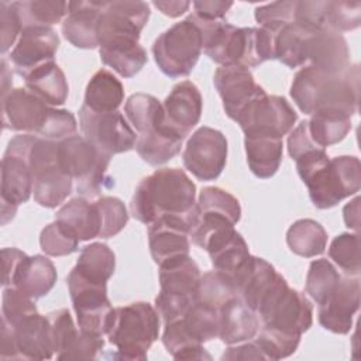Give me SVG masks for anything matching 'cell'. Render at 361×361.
Wrapping results in <instances>:
<instances>
[{
	"label": "cell",
	"mask_w": 361,
	"mask_h": 361,
	"mask_svg": "<svg viewBox=\"0 0 361 361\" xmlns=\"http://www.w3.org/2000/svg\"><path fill=\"white\" fill-rule=\"evenodd\" d=\"M196 204V186L185 171L161 168L137 185L130 212L134 219L147 226L159 217L176 216L189 221L192 228Z\"/></svg>",
	"instance_id": "6da1fadb"
},
{
	"label": "cell",
	"mask_w": 361,
	"mask_h": 361,
	"mask_svg": "<svg viewBox=\"0 0 361 361\" xmlns=\"http://www.w3.org/2000/svg\"><path fill=\"white\" fill-rule=\"evenodd\" d=\"M295 162L300 179L307 186L310 200L317 209H330L360 190L361 165L357 157L340 155L330 159L324 148H317L303 154Z\"/></svg>",
	"instance_id": "7a4b0ae2"
},
{
	"label": "cell",
	"mask_w": 361,
	"mask_h": 361,
	"mask_svg": "<svg viewBox=\"0 0 361 361\" xmlns=\"http://www.w3.org/2000/svg\"><path fill=\"white\" fill-rule=\"evenodd\" d=\"M360 69L348 66L341 73H326L309 65L296 72L290 96L300 111L313 114L320 110H336L350 117L358 110Z\"/></svg>",
	"instance_id": "3957f363"
},
{
	"label": "cell",
	"mask_w": 361,
	"mask_h": 361,
	"mask_svg": "<svg viewBox=\"0 0 361 361\" xmlns=\"http://www.w3.org/2000/svg\"><path fill=\"white\" fill-rule=\"evenodd\" d=\"M3 128L37 134L41 138L62 141L75 135L78 123L65 109H55L28 89L17 87L1 96Z\"/></svg>",
	"instance_id": "277c9868"
},
{
	"label": "cell",
	"mask_w": 361,
	"mask_h": 361,
	"mask_svg": "<svg viewBox=\"0 0 361 361\" xmlns=\"http://www.w3.org/2000/svg\"><path fill=\"white\" fill-rule=\"evenodd\" d=\"M124 113L138 133L135 149L144 162L158 166L179 154L183 138L166 124L162 103L155 96L131 94L124 104Z\"/></svg>",
	"instance_id": "5b68a950"
},
{
	"label": "cell",
	"mask_w": 361,
	"mask_h": 361,
	"mask_svg": "<svg viewBox=\"0 0 361 361\" xmlns=\"http://www.w3.org/2000/svg\"><path fill=\"white\" fill-rule=\"evenodd\" d=\"M159 333V313L147 302H134L114 307L107 331L109 341L116 347L113 358L147 360V353Z\"/></svg>",
	"instance_id": "8992f818"
},
{
	"label": "cell",
	"mask_w": 361,
	"mask_h": 361,
	"mask_svg": "<svg viewBox=\"0 0 361 361\" xmlns=\"http://www.w3.org/2000/svg\"><path fill=\"white\" fill-rule=\"evenodd\" d=\"M34 200L42 207H56L72 192V176L63 168L59 141L34 137L30 154Z\"/></svg>",
	"instance_id": "52a82bcc"
},
{
	"label": "cell",
	"mask_w": 361,
	"mask_h": 361,
	"mask_svg": "<svg viewBox=\"0 0 361 361\" xmlns=\"http://www.w3.org/2000/svg\"><path fill=\"white\" fill-rule=\"evenodd\" d=\"M203 51L200 28L192 14L164 31L152 45V55L159 71L169 78L188 76Z\"/></svg>",
	"instance_id": "ba28073f"
},
{
	"label": "cell",
	"mask_w": 361,
	"mask_h": 361,
	"mask_svg": "<svg viewBox=\"0 0 361 361\" xmlns=\"http://www.w3.org/2000/svg\"><path fill=\"white\" fill-rule=\"evenodd\" d=\"M59 155L82 197H96L104 188L111 186V179L107 176L111 157L102 152L83 135L75 134L59 141Z\"/></svg>",
	"instance_id": "9c48e42d"
},
{
	"label": "cell",
	"mask_w": 361,
	"mask_h": 361,
	"mask_svg": "<svg viewBox=\"0 0 361 361\" xmlns=\"http://www.w3.org/2000/svg\"><path fill=\"white\" fill-rule=\"evenodd\" d=\"M257 314L262 326L299 336L307 331L313 323V307L309 299L302 292L289 288L286 279L279 274L261 299Z\"/></svg>",
	"instance_id": "30bf717a"
},
{
	"label": "cell",
	"mask_w": 361,
	"mask_h": 361,
	"mask_svg": "<svg viewBox=\"0 0 361 361\" xmlns=\"http://www.w3.org/2000/svg\"><path fill=\"white\" fill-rule=\"evenodd\" d=\"M200 276L197 264L189 255L159 265L161 289L155 309L165 323L183 317L193 306Z\"/></svg>",
	"instance_id": "8fae6325"
},
{
	"label": "cell",
	"mask_w": 361,
	"mask_h": 361,
	"mask_svg": "<svg viewBox=\"0 0 361 361\" xmlns=\"http://www.w3.org/2000/svg\"><path fill=\"white\" fill-rule=\"evenodd\" d=\"M34 134H18L8 141L1 159V224L10 221L17 207L25 203L32 193V172L28 154Z\"/></svg>",
	"instance_id": "7c38bea8"
},
{
	"label": "cell",
	"mask_w": 361,
	"mask_h": 361,
	"mask_svg": "<svg viewBox=\"0 0 361 361\" xmlns=\"http://www.w3.org/2000/svg\"><path fill=\"white\" fill-rule=\"evenodd\" d=\"M66 282L79 330L96 337L107 334L114 313L107 298V283L90 281L75 268L69 272Z\"/></svg>",
	"instance_id": "4fadbf2b"
},
{
	"label": "cell",
	"mask_w": 361,
	"mask_h": 361,
	"mask_svg": "<svg viewBox=\"0 0 361 361\" xmlns=\"http://www.w3.org/2000/svg\"><path fill=\"white\" fill-rule=\"evenodd\" d=\"M240 217L241 206L237 197L216 186L204 188L196 204V217L190 228V238L193 244L204 250L210 240L234 230Z\"/></svg>",
	"instance_id": "5bb4252c"
},
{
	"label": "cell",
	"mask_w": 361,
	"mask_h": 361,
	"mask_svg": "<svg viewBox=\"0 0 361 361\" xmlns=\"http://www.w3.org/2000/svg\"><path fill=\"white\" fill-rule=\"evenodd\" d=\"M148 18L149 6L145 1H103L97 23L99 48L138 42Z\"/></svg>",
	"instance_id": "9a60e30c"
},
{
	"label": "cell",
	"mask_w": 361,
	"mask_h": 361,
	"mask_svg": "<svg viewBox=\"0 0 361 361\" xmlns=\"http://www.w3.org/2000/svg\"><path fill=\"white\" fill-rule=\"evenodd\" d=\"M79 127L83 137L109 157L133 149L138 137L118 110L97 113L82 104Z\"/></svg>",
	"instance_id": "2e32d148"
},
{
	"label": "cell",
	"mask_w": 361,
	"mask_h": 361,
	"mask_svg": "<svg viewBox=\"0 0 361 361\" xmlns=\"http://www.w3.org/2000/svg\"><path fill=\"white\" fill-rule=\"evenodd\" d=\"M185 168L199 180H214L227 162V140L212 127L197 128L186 142L183 155Z\"/></svg>",
	"instance_id": "e0dca14e"
},
{
	"label": "cell",
	"mask_w": 361,
	"mask_h": 361,
	"mask_svg": "<svg viewBox=\"0 0 361 361\" xmlns=\"http://www.w3.org/2000/svg\"><path fill=\"white\" fill-rule=\"evenodd\" d=\"M296 120L298 114L285 97L264 92L245 107L235 123L244 134L265 133L282 138L293 128Z\"/></svg>",
	"instance_id": "ac0fdd59"
},
{
	"label": "cell",
	"mask_w": 361,
	"mask_h": 361,
	"mask_svg": "<svg viewBox=\"0 0 361 361\" xmlns=\"http://www.w3.org/2000/svg\"><path fill=\"white\" fill-rule=\"evenodd\" d=\"M58 48L59 37L52 27H25L10 52V61L16 73L25 78L32 71L54 62Z\"/></svg>",
	"instance_id": "d6986e66"
},
{
	"label": "cell",
	"mask_w": 361,
	"mask_h": 361,
	"mask_svg": "<svg viewBox=\"0 0 361 361\" xmlns=\"http://www.w3.org/2000/svg\"><path fill=\"white\" fill-rule=\"evenodd\" d=\"M214 87L221 97L226 114L237 121L245 107L265 90L255 83L248 68L240 65H224L216 69Z\"/></svg>",
	"instance_id": "ffe728a7"
},
{
	"label": "cell",
	"mask_w": 361,
	"mask_h": 361,
	"mask_svg": "<svg viewBox=\"0 0 361 361\" xmlns=\"http://www.w3.org/2000/svg\"><path fill=\"white\" fill-rule=\"evenodd\" d=\"M360 278L341 276L333 293L319 305V323L323 329L347 334L353 327V317L360 307Z\"/></svg>",
	"instance_id": "44dd1931"
},
{
	"label": "cell",
	"mask_w": 361,
	"mask_h": 361,
	"mask_svg": "<svg viewBox=\"0 0 361 361\" xmlns=\"http://www.w3.org/2000/svg\"><path fill=\"white\" fill-rule=\"evenodd\" d=\"M190 224L182 217L164 216L148 227L149 252L155 264L188 257L190 248Z\"/></svg>",
	"instance_id": "7402d4cb"
},
{
	"label": "cell",
	"mask_w": 361,
	"mask_h": 361,
	"mask_svg": "<svg viewBox=\"0 0 361 361\" xmlns=\"http://www.w3.org/2000/svg\"><path fill=\"white\" fill-rule=\"evenodd\" d=\"M162 107L166 124L185 140L200 120L203 107L202 94L195 83L183 80L172 87Z\"/></svg>",
	"instance_id": "603a6c76"
},
{
	"label": "cell",
	"mask_w": 361,
	"mask_h": 361,
	"mask_svg": "<svg viewBox=\"0 0 361 361\" xmlns=\"http://www.w3.org/2000/svg\"><path fill=\"white\" fill-rule=\"evenodd\" d=\"M310 65L326 73H341L350 66V49L341 32L324 28L312 32L306 44Z\"/></svg>",
	"instance_id": "cb8c5ba5"
},
{
	"label": "cell",
	"mask_w": 361,
	"mask_h": 361,
	"mask_svg": "<svg viewBox=\"0 0 361 361\" xmlns=\"http://www.w3.org/2000/svg\"><path fill=\"white\" fill-rule=\"evenodd\" d=\"M18 360H49L55 350L51 323L47 316L34 313L14 326H10Z\"/></svg>",
	"instance_id": "d4e9b609"
},
{
	"label": "cell",
	"mask_w": 361,
	"mask_h": 361,
	"mask_svg": "<svg viewBox=\"0 0 361 361\" xmlns=\"http://www.w3.org/2000/svg\"><path fill=\"white\" fill-rule=\"evenodd\" d=\"M103 1H69L62 21L63 37L76 48L93 49L97 42V23Z\"/></svg>",
	"instance_id": "484cf974"
},
{
	"label": "cell",
	"mask_w": 361,
	"mask_h": 361,
	"mask_svg": "<svg viewBox=\"0 0 361 361\" xmlns=\"http://www.w3.org/2000/svg\"><path fill=\"white\" fill-rule=\"evenodd\" d=\"M278 272L264 258L250 255L245 264L231 278L235 296L257 313V307L274 283Z\"/></svg>",
	"instance_id": "4316f807"
},
{
	"label": "cell",
	"mask_w": 361,
	"mask_h": 361,
	"mask_svg": "<svg viewBox=\"0 0 361 361\" xmlns=\"http://www.w3.org/2000/svg\"><path fill=\"white\" fill-rule=\"evenodd\" d=\"M259 330L258 314L240 298H233L220 307L219 338L228 344H238L251 340Z\"/></svg>",
	"instance_id": "83f0119b"
},
{
	"label": "cell",
	"mask_w": 361,
	"mask_h": 361,
	"mask_svg": "<svg viewBox=\"0 0 361 361\" xmlns=\"http://www.w3.org/2000/svg\"><path fill=\"white\" fill-rule=\"evenodd\" d=\"M247 164L259 179L272 178L281 165L283 142L281 137L265 133H248L244 138Z\"/></svg>",
	"instance_id": "f1b7e54d"
},
{
	"label": "cell",
	"mask_w": 361,
	"mask_h": 361,
	"mask_svg": "<svg viewBox=\"0 0 361 361\" xmlns=\"http://www.w3.org/2000/svg\"><path fill=\"white\" fill-rule=\"evenodd\" d=\"M56 268L45 255L25 257L20 264L13 285L31 299L45 296L56 282Z\"/></svg>",
	"instance_id": "f546056e"
},
{
	"label": "cell",
	"mask_w": 361,
	"mask_h": 361,
	"mask_svg": "<svg viewBox=\"0 0 361 361\" xmlns=\"http://www.w3.org/2000/svg\"><path fill=\"white\" fill-rule=\"evenodd\" d=\"M204 250L209 252L214 269L230 279L251 255L244 237L235 228L210 240Z\"/></svg>",
	"instance_id": "4dcf8cb0"
},
{
	"label": "cell",
	"mask_w": 361,
	"mask_h": 361,
	"mask_svg": "<svg viewBox=\"0 0 361 361\" xmlns=\"http://www.w3.org/2000/svg\"><path fill=\"white\" fill-rule=\"evenodd\" d=\"M55 220L71 230L80 241L99 237L100 220L94 203L86 197H75L65 203L55 216Z\"/></svg>",
	"instance_id": "1f68e13d"
},
{
	"label": "cell",
	"mask_w": 361,
	"mask_h": 361,
	"mask_svg": "<svg viewBox=\"0 0 361 361\" xmlns=\"http://www.w3.org/2000/svg\"><path fill=\"white\" fill-rule=\"evenodd\" d=\"M25 89L49 106H62L68 99L69 86L62 69L49 62L24 78Z\"/></svg>",
	"instance_id": "d6a6232c"
},
{
	"label": "cell",
	"mask_w": 361,
	"mask_h": 361,
	"mask_svg": "<svg viewBox=\"0 0 361 361\" xmlns=\"http://www.w3.org/2000/svg\"><path fill=\"white\" fill-rule=\"evenodd\" d=\"M124 102L121 82L107 69L97 71L87 82L83 106L97 113L117 111Z\"/></svg>",
	"instance_id": "836d02e7"
},
{
	"label": "cell",
	"mask_w": 361,
	"mask_h": 361,
	"mask_svg": "<svg viewBox=\"0 0 361 361\" xmlns=\"http://www.w3.org/2000/svg\"><path fill=\"white\" fill-rule=\"evenodd\" d=\"M307 128L312 140L326 148L345 138L351 130V117L336 110H320L310 114Z\"/></svg>",
	"instance_id": "e575fe53"
},
{
	"label": "cell",
	"mask_w": 361,
	"mask_h": 361,
	"mask_svg": "<svg viewBox=\"0 0 361 361\" xmlns=\"http://www.w3.org/2000/svg\"><path fill=\"white\" fill-rule=\"evenodd\" d=\"M286 243L296 255L312 258L320 255L327 244L324 227L312 219L296 220L286 231Z\"/></svg>",
	"instance_id": "d590c367"
},
{
	"label": "cell",
	"mask_w": 361,
	"mask_h": 361,
	"mask_svg": "<svg viewBox=\"0 0 361 361\" xmlns=\"http://www.w3.org/2000/svg\"><path fill=\"white\" fill-rule=\"evenodd\" d=\"M162 343L175 360H212L203 344L188 331L182 317L165 323Z\"/></svg>",
	"instance_id": "8d00e7d4"
},
{
	"label": "cell",
	"mask_w": 361,
	"mask_h": 361,
	"mask_svg": "<svg viewBox=\"0 0 361 361\" xmlns=\"http://www.w3.org/2000/svg\"><path fill=\"white\" fill-rule=\"evenodd\" d=\"M73 268L90 281L107 283L114 274L116 257L106 244L92 243L80 251Z\"/></svg>",
	"instance_id": "74e56055"
},
{
	"label": "cell",
	"mask_w": 361,
	"mask_h": 361,
	"mask_svg": "<svg viewBox=\"0 0 361 361\" xmlns=\"http://www.w3.org/2000/svg\"><path fill=\"white\" fill-rule=\"evenodd\" d=\"M21 27H51L68 14V3L56 0L13 1Z\"/></svg>",
	"instance_id": "f35d334b"
},
{
	"label": "cell",
	"mask_w": 361,
	"mask_h": 361,
	"mask_svg": "<svg viewBox=\"0 0 361 361\" xmlns=\"http://www.w3.org/2000/svg\"><path fill=\"white\" fill-rule=\"evenodd\" d=\"M310 34V31L296 23L283 25L276 34V59L288 68H298L303 65L307 61L306 44Z\"/></svg>",
	"instance_id": "ab89813d"
},
{
	"label": "cell",
	"mask_w": 361,
	"mask_h": 361,
	"mask_svg": "<svg viewBox=\"0 0 361 361\" xmlns=\"http://www.w3.org/2000/svg\"><path fill=\"white\" fill-rule=\"evenodd\" d=\"M100 59L123 78L135 76L147 63V51L140 42L99 48Z\"/></svg>",
	"instance_id": "60d3db41"
},
{
	"label": "cell",
	"mask_w": 361,
	"mask_h": 361,
	"mask_svg": "<svg viewBox=\"0 0 361 361\" xmlns=\"http://www.w3.org/2000/svg\"><path fill=\"white\" fill-rule=\"evenodd\" d=\"M182 319L188 331L199 343L203 344L219 337L220 309L196 300Z\"/></svg>",
	"instance_id": "b9f144b4"
},
{
	"label": "cell",
	"mask_w": 361,
	"mask_h": 361,
	"mask_svg": "<svg viewBox=\"0 0 361 361\" xmlns=\"http://www.w3.org/2000/svg\"><path fill=\"white\" fill-rule=\"evenodd\" d=\"M340 278L341 275L329 259H314L307 271L306 293H309L317 305H322L333 293Z\"/></svg>",
	"instance_id": "7bdbcfd3"
},
{
	"label": "cell",
	"mask_w": 361,
	"mask_h": 361,
	"mask_svg": "<svg viewBox=\"0 0 361 361\" xmlns=\"http://www.w3.org/2000/svg\"><path fill=\"white\" fill-rule=\"evenodd\" d=\"M257 334L255 344L259 347L267 360L286 358L296 351L300 343L299 334L286 333L269 326H262Z\"/></svg>",
	"instance_id": "ee69618b"
},
{
	"label": "cell",
	"mask_w": 361,
	"mask_h": 361,
	"mask_svg": "<svg viewBox=\"0 0 361 361\" xmlns=\"http://www.w3.org/2000/svg\"><path fill=\"white\" fill-rule=\"evenodd\" d=\"M235 298L233 281L219 271H210L200 276L196 300L220 309L226 302Z\"/></svg>",
	"instance_id": "f6af8a7d"
},
{
	"label": "cell",
	"mask_w": 361,
	"mask_h": 361,
	"mask_svg": "<svg viewBox=\"0 0 361 361\" xmlns=\"http://www.w3.org/2000/svg\"><path fill=\"white\" fill-rule=\"evenodd\" d=\"M329 257L347 275L358 276L361 271L360 259V238L358 234L343 233L337 235L329 248Z\"/></svg>",
	"instance_id": "bcb514c9"
},
{
	"label": "cell",
	"mask_w": 361,
	"mask_h": 361,
	"mask_svg": "<svg viewBox=\"0 0 361 361\" xmlns=\"http://www.w3.org/2000/svg\"><path fill=\"white\" fill-rule=\"evenodd\" d=\"M99 220H100V233L99 237L110 238L118 234L128 221V213L124 203L114 196H102L94 202Z\"/></svg>",
	"instance_id": "7dc6e473"
},
{
	"label": "cell",
	"mask_w": 361,
	"mask_h": 361,
	"mask_svg": "<svg viewBox=\"0 0 361 361\" xmlns=\"http://www.w3.org/2000/svg\"><path fill=\"white\" fill-rule=\"evenodd\" d=\"M79 241L80 240L71 230L56 220L45 226L39 235L41 250L51 257H63L75 252Z\"/></svg>",
	"instance_id": "c3c4849f"
},
{
	"label": "cell",
	"mask_w": 361,
	"mask_h": 361,
	"mask_svg": "<svg viewBox=\"0 0 361 361\" xmlns=\"http://www.w3.org/2000/svg\"><path fill=\"white\" fill-rule=\"evenodd\" d=\"M361 24L360 1H327L326 25L337 32L353 31Z\"/></svg>",
	"instance_id": "681fc988"
},
{
	"label": "cell",
	"mask_w": 361,
	"mask_h": 361,
	"mask_svg": "<svg viewBox=\"0 0 361 361\" xmlns=\"http://www.w3.org/2000/svg\"><path fill=\"white\" fill-rule=\"evenodd\" d=\"M1 313L3 322H6L8 326H14L23 319L38 312L34 299L14 286H6L1 299Z\"/></svg>",
	"instance_id": "f907efd6"
},
{
	"label": "cell",
	"mask_w": 361,
	"mask_h": 361,
	"mask_svg": "<svg viewBox=\"0 0 361 361\" xmlns=\"http://www.w3.org/2000/svg\"><path fill=\"white\" fill-rule=\"evenodd\" d=\"M296 1H275L255 8V20L259 27L279 31L283 25L295 21Z\"/></svg>",
	"instance_id": "816d5d0a"
},
{
	"label": "cell",
	"mask_w": 361,
	"mask_h": 361,
	"mask_svg": "<svg viewBox=\"0 0 361 361\" xmlns=\"http://www.w3.org/2000/svg\"><path fill=\"white\" fill-rule=\"evenodd\" d=\"M47 317L51 323L54 350L58 355L73 341V338L78 336L79 331L76 330L68 309H59V310L51 312L47 314Z\"/></svg>",
	"instance_id": "f5cc1de1"
},
{
	"label": "cell",
	"mask_w": 361,
	"mask_h": 361,
	"mask_svg": "<svg viewBox=\"0 0 361 361\" xmlns=\"http://www.w3.org/2000/svg\"><path fill=\"white\" fill-rule=\"evenodd\" d=\"M327 1H296L295 21L310 32L327 28L326 25Z\"/></svg>",
	"instance_id": "db71d44e"
},
{
	"label": "cell",
	"mask_w": 361,
	"mask_h": 361,
	"mask_svg": "<svg viewBox=\"0 0 361 361\" xmlns=\"http://www.w3.org/2000/svg\"><path fill=\"white\" fill-rule=\"evenodd\" d=\"M104 345L103 337L85 334L79 330L73 341L56 355L59 360H92L96 358Z\"/></svg>",
	"instance_id": "11a10c76"
},
{
	"label": "cell",
	"mask_w": 361,
	"mask_h": 361,
	"mask_svg": "<svg viewBox=\"0 0 361 361\" xmlns=\"http://www.w3.org/2000/svg\"><path fill=\"white\" fill-rule=\"evenodd\" d=\"M0 30H1V54H6L17 39V35L21 34L23 31L20 17L14 7V3L4 1V0L0 1Z\"/></svg>",
	"instance_id": "9f6ffc18"
},
{
	"label": "cell",
	"mask_w": 361,
	"mask_h": 361,
	"mask_svg": "<svg viewBox=\"0 0 361 361\" xmlns=\"http://www.w3.org/2000/svg\"><path fill=\"white\" fill-rule=\"evenodd\" d=\"M322 148L319 147L310 137L309 128H307V120H303L300 124H298L292 133L288 137V152L292 159H298L303 154ZM326 149V148H324Z\"/></svg>",
	"instance_id": "6f0895ef"
},
{
	"label": "cell",
	"mask_w": 361,
	"mask_h": 361,
	"mask_svg": "<svg viewBox=\"0 0 361 361\" xmlns=\"http://www.w3.org/2000/svg\"><path fill=\"white\" fill-rule=\"evenodd\" d=\"M27 257L25 252H23L18 248H3L1 250V264H3V286H11L16 272L23 262V259Z\"/></svg>",
	"instance_id": "680465c9"
},
{
	"label": "cell",
	"mask_w": 361,
	"mask_h": 361,
	"mask_svg": "<svg viewBox=\"0 0 361 361\" xmlns=\"http://www.w3.org/2000/svg\"><path fill=\"white\" fill-rule=\"evenodd\" d=\"M231 1H195L193 8L197 17L207 18V20H223L226 13L231 8Z\"/></svg>",
	"instance_id": "91938a15"
},
{
	"label": "cell",
	"mask_w": 361,
	"mask_h": 361,
	"mask_svg": "<svg viewBox=\"0 0 361 361\" xmlns=\"http://www.w3.org/2000/svg\"><path fill=\"white\" fill-rule=\"evenodd\" d=\"M221 360H267L259 347L254 343H245V344H237L235 347L227 348Z\"/></svg>",
	"instance_id": "94428289"
},
{
	"label": "cell",
	"mask_w": 361,
	"mask_h": 361,
	"mask_svg": "<svg viewBox=\"0 0 361 361\" xmlns=\"http://www.w3.org/2000/svg\"><path fill=\"white\" fill-rule=\"evenodd\" d=\"M152 4L168 17H179L190 7V3L186 0H158Z\"/></svg>",
	"instance_id": "6125c7cd"
},
{
	"label": "cell",
	"mask_w": 361,
	"mask_h": 361,
	"mask_svg": "<svg viewBox=\"0 0 361 361\" xmlns=\"http://www.w3.org/2000/svg\"><path fill=\"white\" fill-rule=\"evenodd\" d=\"M343 214H344L345 226L348 228L358 231L360 228V197L358 196L344 206Z\"/></svg>",
	"instance_id": "be15d7a7"
},
{
	"label": "cell",
	"mask_w": 361,
	"mask_h": 361,
	"mask_svg": "<svg viewBox=\"0 0 361 361\" xmlns=\"http://www.w3.org/2000/svg\"><path fill=\"white\" fill-rule=\"evenodd\" d=\"M11 85H13L11 72L7 66V61L3 58L1 59V96H4L11 90Z\"/></svg>",
	"instance_id": "e7e4bbea"
}]
</instances>
